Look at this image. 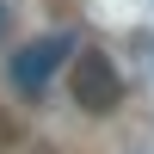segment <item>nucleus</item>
Wrapping results in <instances>:
<instances>
[{"label":"nucleus","instance_id":"nucleus-1","mask_svg":"<svg viewBox=\"0 0 154 154\" xmlns=\"http://www.w3.org/2000/svg\"><path fill=\"white\" fill-rule=\"evenodd\" d=\"M68 93H74L80 111L105 117V111L123 105V74H117V62L99 43H74V56H68Z\"/></svg>","mask_w":154,"mask_h":154},{"label":"nucleus","instance_id":"nucleus-2","mask_svg":"<svg viewBox=\"0 0 154 154\" xmlns=\"http://www.w3.org/2000/svg\"><path fill=\"white\" fill-rule=\"evenodd\" d=\"M68 56H74V37H68V31H49V37H37V43H25L19 56H12V68H6V74H12V93L37 99V93L49 86V74H56Z\"/></svg>","mask_w":154,"mask_h":154},{"label":"nucleus","instance_id":"nucleus-3","mask_svg":"<svg viewBox=\"0 0 154 154\" xmlns=\"http://www.w3.org/2000/svg\"><path fill=\"white\" fill-rule=\"evenodd\" d=\"M0 37H6V0H0Z\"/></svg>","mask_w":154,"mask_h":154}]
</instances>
